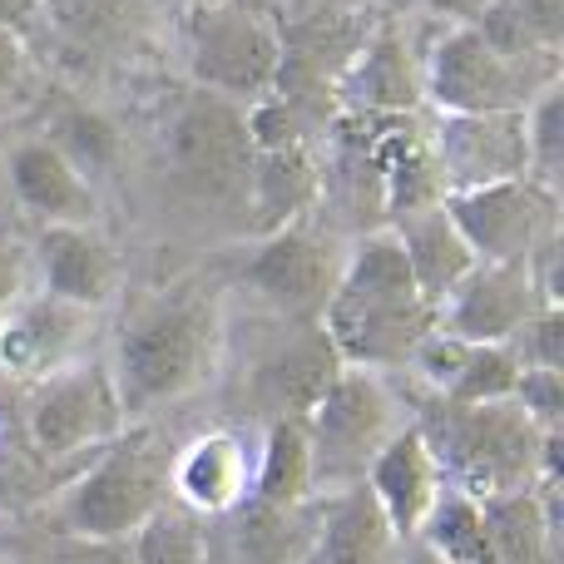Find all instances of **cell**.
<instances>
[{"label":"cell","mask_w":564,"mask_h":564,"mask_svg":"<svg viewBox=\"0 0 564 564\" xmlns=\"http://www.w3.org/2000/svg\"><path fill=\"white\" fill-rule=\"evenodd\" d=\"M218 357H224L218 288L204 278H184L129 312L105 367L124 421H144L204 391L218 371Z\"/></svg>","instance_id":"obj_1"},{"label":"cell","mask_w":564,"mask_h":564,"mask_svg":"<svg viewBox=\"0 0 564 564\" xmlns=\"http://www.w3.org/2000/svg\"><path fill=\"white\" fill-rule=\"evenodd\" d=\"M317 327L341 367L381 371V377L406 367L416 341L436 327V307L421 297L406 253L387 224L361 234L341 253L337 288H332Z\"/></svg>","instance_id":"obj_2"},{"label":"cell","mask_w":564,"mask_h":564,"mask_svg":"<svg viewBox=\"0 0 564 564\" xmlns=\"http://www.w3.org/2000/svg\"><path fill=\"white\" fill-rule=\"evenodd\" d=\"M411 426L426 436L446 486L480 506L540 486V441L545 436L530 426L516 401L460 406V401L431 397Z\"/></svg>","instance_id":"obj_3"},{"label":"cell","mask_w":564,"mask_h":564,"mask_svg":"<svg viewBox=\"0 0 564 564\" xmlns=\"http://www.w3.org/2000/svg\"><path fill=\"white\" fill-rule=\"evenodd\" d=\"M560 85V55H506L476 25H441L421 55L431 115H506Z\"/></svg>","instance_id":"obj_4"},{"label":"cell","mask_w":564,"mask_h":564,"mask_svg":"<svg viewBox=\"0 0 564 564\" xmlns=\"http://www.w3.org/2000/svg\"><path fill=\"white\" fill-rule=\"evenodd\" d=\"M169 451L154 431H124L99 451V466H89L75 486L59 490L55 525L69 540L95 545H124L149 516L169 500Z\"/></svg>","instance_id":"obj_5"},{"label":"cell","mask_w":564,"mask_h":564,"mask_svg":"<svg viewBox=\"0 0 564 564\" xmlns=\"http://www.w3.org/2000/svg\"><path fill=\"white\" fill-rule=\"evenodd\" d=\"M401 421V397L381 371L341 367L332 387L307 411V441H312V486L317 496H337L347 486H361L371 460L381 456Z\"/></svg>","instance_id":"obj_6"},{"label":"cell","mask_w":564,"mask_h":564,"mask_svg":"<svg viewBox=\"0 0 564 564\" xmlns=\"http://www.w3.org/2000/svg\"><path fill=\"white\" fill-rule=\"evenodd\" d=\"M188 75L204 95L248 109L273 95L278 79V15L253 0H208L184 10Z\"/></svg>","instance_id":"obj_7"},{"label":"cell","mask_w":564,"mask_h":564,"mask_svg":"<svg viewBox=\"0 0 564 564\" xmlns=\"http://www.w3.org/2000/svg\"><path fill=\"white\" fill-rule=\"evenodd\" d=\"M371 20L347 6H312L302 15L278 20V79L273 95L297 105L317 124L337 119V85L357 59Z\"/></svg>","instance_id":"obj_8"},{"label":"cell","mask_w":564,"mask_h":564,"mask_svg":"<svg viewBox=\"0 0 564 564\" xmlns=\"http://www.w3.org/2000/svg\"><path fill=\"white\" fill-rule=\"evenodd\" d=\"M25 431H30V446L45 460L105 451L109 441L124 436L129 421L119 411L115 381H109L105 361L79 357L69 367H59L55 377H45L40 387H30Z\"/></svg>","instance_id":"obj_9"},{"label":"cell","mask_w":564,"mask_h":564,"mask_svg":"<svg viewBox=\"0 0 564 564\" xmlns=\"http://www.w3.org/2000/svg\"><path fill=\"white\" fill-rule=\"evenodd\" d=\"M441 208L476 253V263H530L560 234V194L540 188L535 178L451 194L441 198Z\"/></svg>","instance_id":"obj_10"},{"label":"cell","mask_w":564,"mask_h":564,"mask_svg":"<svg viewBox=\"0 0 564 564\" xmlns=\"http://www.w3.org/2000/svg\"><path fill=\"white\" fill-rule=\"evenodd\" d=\"M341 253L347 248L337 238L322 234L312 218H302V224H288L278 234H263V243L243 263V282L282 317L317 322L332 288H337Z\"/></svg>","instance_id":"obj_11"},{"label":"cell","mask_w":564,"mask_h":564,"mask_svg":"<svg viewBox=\"0 0 564 564\" xmlns=\"http://www.w3.org/2000/svg\"><path fill=\"white\" fill-rule=\"evenodd\" d=\"M426 139L441 174V198L510 184V178H530L525 109H506V115H431Z\"/></svg>","instance_id":"obj_12"},{"label":"cell","mask_w":564,"mask_h":564,"mask_svg":"<svg viewBox=\"0 0 564 564\" xmlns=\"http://www.w3.org/2000/svg\"><path fill=\"white\" fill-rule=\"evenodd\" d=\"M169 154H174L178 174H188L198 188L243 194L248 169H253V144H248L243 109L198 89L174 115V124H169Z\"/></svg>","instance_id":"obj_13"},{"label":"cell","mask_w":564,"mask_h":564,"mask_svg":"<svg viewBox=\"0 0 564 564\" xmlns=\"http://www.w3.org/2000/svg\"><path fill=\"white\" fill-rule=\"evenodd\" d=\"M89 332H95V312L69 307L50 292H25L0 317V371L10 381L40 387L59 367L85 357Z\"/></svg>","instance_id":"obj_14"},{"label":"cell","mask_w":564,"mask_h":564,"mask_svg":"<svg viewBox=\"0 0 564 564\" xmlns=\"http://www.w3.org/2000/svg\"><path fill=\"white\" fill-rule=\"evenodd\" d=\"M540 307H545V297H540L530 263H476L436 307V327L460 341H500L506 347Z\"/></svg>","instance_id":"obj_15"},{"label":"cell","mask_w":564,"mask_h":564,"mask_svg":"<svg viewBox=\"0 0 564 564\" xmlns=\"http://www.w3.org/2000/svg\"><path fill=\"white\" fill-rule=\"evenodd\" d=\"M337 115L367 119H406L426 115V89H421V55L401 25H371L357 59L347 65L337 85Z\"/></svg>","instance_id":"obj_16"},{"label":"cell","mask_w":564,"mask_h":564,"mask_svg":"<svg viewBox=\"0 0 564 564\" xmlns=\"http://www.w3.org/2000/svg\"><path fill=\"white\" fill-rule=\"evenodd\" d=\"M6 178L10 194L20 198V208L30 218H40V228H95L99 218L95 184L50 139H25V144L10 149Z\"/></svg>","instance_id":"obj_17"},{"label":"cell","mask_w":564,"mask_h":564,"mask_svg":"<svg viewBox=\"0 0 564 564\" xmlns=\"http://www.w3.org/2000/svg\"><path fill=\"white\" fill-rule=\"evenodd\" d=\"M361 486L371 490V500L381 506V516L391 520V530H397L401 540H416L421 525H426V516L436 510L441 490H446V476H441L426 436L406 421V426L381 446V456L371 460Z\"/></svg>","instance_id":"obj_18"},{"label":"cell","mask_w":564,"mask_h":564,"mask_svg":"<svg viewBox=\"0 0 564 564\" xmlns=\"http://www.w3.org/2000/svg\"><path fill=\"white\" fill-rule=\"evenodd\" d=\"M30 268L40 273V292L85 312H99L119 292V258L95 228H40Z\"/></svg>","instance_id":"obj_19"},{"label":"cell","mask_w":564,"mask_h":564,"mask_svg":"<svg viewBox=\"0 0 564 564\" xmlns=\"http://www.w3.org/2000/svg\"><path fill=\"white\" fill-rule=\"evenodd\" d=\"M253 490V456L234 431H208L169 460V496L194 516H234Z\"/></svg>","instance_id":"obj_20"},{"label":"cell","mask_w":564,"mask_h":564,"mask_svg":"<svg viewBox=\"0 0 564 564\" xmlns=\"http://www.w3.org/2000/svg\"><path fill=\"white\" fill-rule=\"evenodd\" d=\"M341 371L332 341L322 337V327L312 322L302 337L273 347L253 371V401L268 421H307V411L317 406V397L332 387V377Z\"/></svg>","instance_id":"obj_21"},{"label":"cell","mask_w":564,"mask_h":564,"mask_svg":"<svg viewBox=\"0 0 564 564\" xmlns=\"http://www.w3.org/2000/svg\"><path fill=\"white\" fill-rule=\"evenodd\" d=\"M243 198L253 208V224L263 234H278L317 214L327 198V164L317 149H253Z\"/></svg>","instance_id":"obj_22"},{"label":"cell","mask_w":564,"mask_h":564,"mask_svg":"<svg viewBox=\"0 0 564 564\" xmlns=\"http://www.w3.org/2000/svg\"><path fill=\"white\" fill-rule=\"evenodd\" d=\"M401 550H406V540L391 530V520L381 516L371 490L347 486L337 496H327L307 564H401Z\"/></svg>","instance_id":"obj_23"},{"label":"cell","mask_w":564,"mask_h":564,"mask_svg":"<svg viewBox=\"0 0 564 564\" xmlns=\"http://www.w3.org/2000/svg\"><path fill=\"white\" fill-rule=\"evenodd\" d=\"M387 228L397 234L411 278H416L421 297H426L431 307H441V302H446V292L456 288L470 268H476V253L466 248V238L456 234V224L446 218V208H441V204L391 218Z\"/></svg>","instance_id":"obj_24"},{"label":"cell","mask_w":564,"mask_h":564,"mask_svg":"<svg viewBox=\"0 0 564 564\" xmlns=\"http://www.w3.org/2000/svg\"><path fill=\"white\" fill-rule=\"evenodd\" d=\"M327 500H302V506H258L243 500L234 510V550L238 564H307L322 530Z\"/></svg>","instance_id":"obj_25"},{"label":"cell","mask_w":564,"mask_h":564,"mask_svg":"<svg viewBox=\"0 0 564 564\" xmlns=\"http://www.w3.org/2000/svg\"><path fill=\"white\" fill-rule=\"evenodd\" d=\"M317 496L312 486V441L307 421H268L263 451L253 456V490L258 506H302Z\"/></svg>","instance_id":"obj_26"},{"label":"cell","mask_w":564,"mask_h":564,"mask_svg":"<svg viewBox=\"0 0 564 564\" xmlns=\"http://www.w3.org/2000/svg\"><path fill=\"white\" fill-rule=\"evenodd\" d=\"M476 30L506 55H560L564 0H490Z\"/></svg>","instance_id":"obj_27"},{"label":"cell","mask_w":564,"mask_h":564,"mask_svg":"<svg viewBox=\"0 0 564 564\" xmlns=\"http://www.w3.org/2000/svg\"><path fill=\"white\" fill-rule=\"evenodd\" d=\"M134 564H208V520L178 506L174 496L124 540Z\"/></svg>","instance_id":"obj_28"},{"label":"cell","mask_w":564,"mask_h":564,"mask_svg":"<svg viewBox=\"0 0 564 564\" xmlns=\"http://www.w3.org/2000/svg\"><path fill=\"white\" fill-rule=\"evenodd\" d=\"M436 555H446L451 564H496L490 560V530H486V510H480V500L460 496V490H441L436 510L426 516V525H421V535Z\"/></svg>","instance_id":"obj_29"},{"label":"cell","mask_w":564,"mask_h":564,"mask_svg":"<svg viewBox=\"0 0 564 564\" xmlns=\"http://www.w3.org/2000/svg\"><path fill=\"white\" fill-rule=\"evenodd\" d=\"M50 144L59 149V154L69 159V164L79 169V174L95 184L105 169H115L119 164V129L109 124L99 109H89V105H79V109H65L59 115V124L50 129Z\"/></svg>","instance_id":"obj_30"},{"label":"cell","mask_w":564,"mask_h":564,"mask_svg":"<svg viewBox=\"0 0 564 564\" xmlns=\"http://www.w3.org/2000/svg\"><path fill=\"white\" fill-rule=\"evenodd\" d=\"M520 381V361L500 341H470L451 391L441 401H460V406H486V401H510Z\"/></svg>","instance_id":"obj_31"},{"label":"cell","mask_w":564,"mask_h":564,"mask_svg":"<svg viewBox=\"0 0 564 564\" xmlns=\"http://www.w3.org/2000/svg\"><path fill=\"white\" fill-rule=\"evenodd\" d=\"M525 149H530V178L550 194H560L564 169V89H545L535 105H525Z\"/></svg>","instance_id":"obj_32"},{"label":"cell","mask_w":564,"mask_h":564,"mask_svg":"<svg viewBox=\"0 0 564 564\" xmlns=\"http://www.w3.org/2000/svg\"><path fill=\"white\" fill-rule=\"evenodd\" d=\"M506 347L516 351L520 371H564V307L545 302Z\"/></svg>","instance_id":"obj_33"},{"label":"cell","mask_w":564,"mask_h":564,"mask_svg":"<svg viewBox=\"0 0 564 564\" xmlns=\"http://www.w3.org/2000/svg\"><path fill=\"white\" fill-rule=\"evenodd\" d=\"M510 401L540 436H564V371H520Z\"/></svg>","instance_id":"obj_34"},{"label":"cell","mask_w":564,"mask_h":564,"mask_svg":"<svg viewBox=\"0 0 564 564\" xmlns=\"http://www.w3.org/2000/svg\"><path fill=\"white\" fill-rule=\"evenodd\" d=\"M30 273H35V268H30V253L10 234H0V317L30 292Z\"/></svg>","instance_id":"obj_35"},{"label":"cell","mask_w":564,"mask_h":564,"mask_svg":"<svg viewBox=\"0 0 564 564\" xmlns=\"http://www.w3.org/2000/svg\"><path fill=\"white\" fill-rule=\"evenodd\" d=\"M401 6L421 10V15L441 20V25H476V20L486 15L490 0H401Z\"/></svg>","instance_id":"obj_36"},{"label":"cell","mask_w":564,"mask_h":564,"mask_svg":"<svg viewBox=\"0 0 564 564\" xmlns=\"http://www.w3.org/2000/svg\"><path fill=\"white\" fill-rule=\"evenodd\" d=\"M25 65H30V55H25V35H15V30L0 25V95H10V89L20 85Z\"/></svg>","instance_id":"obj_37"},{"label":"cell","mask_w":564,"mask_h":564,"mask_svg":"<svg viewBox=\"0 0 564 564\" xmlns=\"http://www.w3.org/2000/svg\"><path fill=\"white\" fill-rule=\"evenodd\" d=\"M55 564H134L124 545H95V540H75Z\"/></svg>","instance_id":"obj_38"},{"label":"cell","mask_w":564,"mask_h":564,"mask_svg":"<svg viewBox=\"0 0 564 564\" xmlns=\"http://www.w3.org/2000/svg\"><path fill=\"white\" fill-rule=\"evenodd\" d=\"M45 15V0H0V25L15 30V35H30Z\"/></svg>","instance_id":"obj_39"},{"label":"cell","mask_w":564,"mask_h":564,"mask_svg":"<svg viewBox=\"0 0 564 564\" xmlns=\"http://www.w3.org/2000/svg\"><path fill=\"white\" fill-rule=\"evenodd\" d=\"M401 564H451V560L436 555L426 540H406V550H401Z\"/></svg>","instance_id":"obj_40"},{"label":"cell","mask_w":564,"mask_h":564,"mask_svg":"<svg viewBox=\"0 0 564 564\" xmlns=\"http://www.w3.org/2000/svg\"><path fill=\"white\" fill-rule=\"evenodd\" d=\"M174 6H184V10H194V6H208V0H174Z\"/></svg>","instance_id":"obj_41"}]
</instances>
